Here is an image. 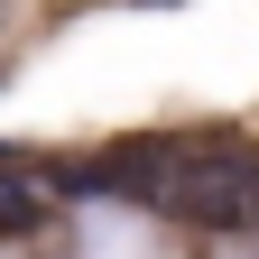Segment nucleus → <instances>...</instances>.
<instances>
[{"instance_id": "nucleus-1", "label": "nucleus", "mask_w": 259, "mask_h": 259, "mask_svg": "<svg viewBox=\"0 0 259 259\" xmlns=\"http://www.w3.org/2000/svg\"><path fill=\"white\" fill-rule=\"evenodd\" d=\"M56 222H65V194L47 185V167L0 148V241H10V250H47Z\"/></svg>"}, {"instance_id": "nucleus-2", "label": "nucleus", "mask_w": 259, "mask_h": 259, "mask_svg": "<svg viewBox=\"0 0 259 259\" xmlns=\"http://www.w3.org/2000/svg\"><path fill=\"white\" fill-rule=\"evenodd\" d=\"M250 250H259V194H250Z\"/></svg>"}]
</instances>
